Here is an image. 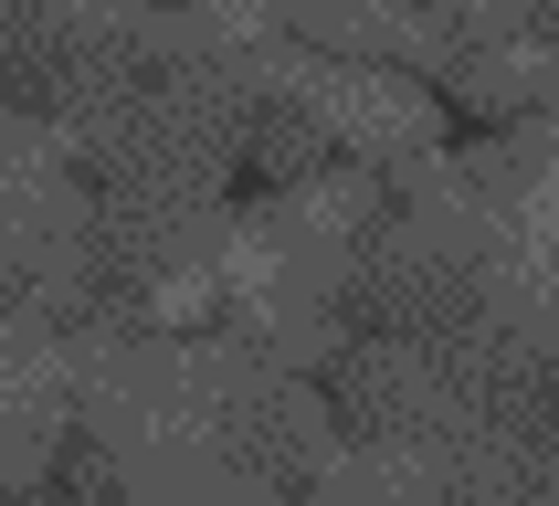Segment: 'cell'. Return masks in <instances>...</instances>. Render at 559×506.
Returning <instances> with one entry per match:
<instances>
[{"label":"cell","mask_w":559,"mask_h":506,"mask_svg":"<svg viewBox=\"0 0 559 506\" xmlns=\"http://www.w3.org/2000/svg\"><path fill=\"white\" fill-rule=\"evenodd\" d=\"M74 433L106 454L127 506H296L328 465V390L243 327H85Z\"/></svg>","instance_id":"obj_1"},{"label":"cell","mask_w":559,"mask_h":506,"mask_svg":"<svg viewBox=\"0 0 559 506\" xmlns=\"http://www.w3.org/2000/svg\"><path fill=\"white\" fill-rule=\"evenodd\" d=\"M328 422L348 443L433 454L443 485H454V454L549 422V348L497 327V316H465V327H359L328 359Z\"/></svg>","instance_id":"obj_2"},{"label":"cell","mask_w":559,"mask_h":506,"mask_svg":"<svg viewBox=\"0 0 559 506\" xmlns=\"http://www.w3.org/2000/svg\"><path fill=\"white\" fill-rule=\"evenodd\" d=\"M253 95L264 106H296L317 126V148L348 158V169H412V158L443 148V95L402 63H348V53H307V43H275V53H253Z\"/></svg>","instance_id":"obj_3"},{"label":"cell","mask_w":559,"mask_h":506,"mask_svg":"<svg viewBox=\"0 0 559 506\" xmlns=\"http://www.w3.org/2000/svg\"><path fill=\"white\" fill-rule=\"evenodd\" d=\"M443 85L465 95L475 117H497V126L549 117V32H538V43H465V53L443 63Z\"/></svg>","instance_id":"obj_4"},{"label":"cell","mask_w":559,"mask_h":506,"mask_svg":"<svg viewBox=\"0 0 559 506\" xmlns=\"http://www.w3.org/2000/svg\"><path fill=\"white\" fill-rule=\"evenodd\" d=\"M74 43H85L74 0H0V106H22Z\"/></svg>","instance_id":"obj_5"},{"label":"cell","mask_w":559,"mask_h":506,"mask_svg":"<svg viewBox=\"0 0 559 506\" xmlns=\"http://www.w3.org/2000/svg\"><path fill=\"white\" fill-rule=\"evenodd\" d=\"M443 22H454V53L465 43H538L549 0H443Z\"/></svg>","instance_id":"obj_6"}]
</instances>
